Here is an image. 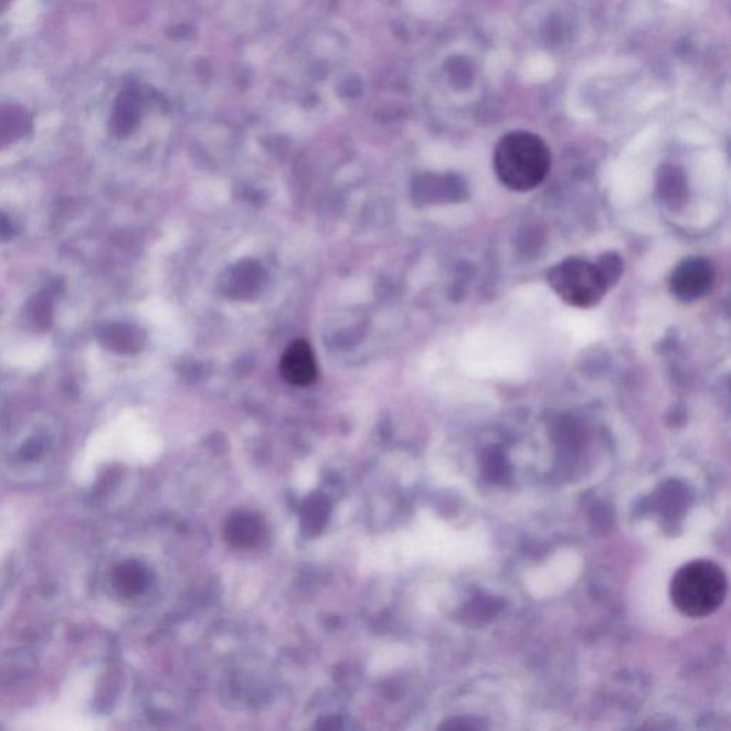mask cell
Listing matches in <instances>:
<instances>
[{
	"label": "cell",
	"instance_id": "cell-1",
	"mask_svg": "<svg viewBox=\"0 0 731 731\" xmlns=\"http://www.w3.org/2000/svg\"><path fill=\"white\" fill-rule=\"evenodd\" d=\"M494 166L497 179L506 189L530 192L548 178L552 153L540 136L515 130L496 145Z\"/></svg>",
	"mask_w": 731,
	"mask_h": 731
},
{
	"label": "cell",
	"instance_id": "cell-2",
	"mask_svg": "<svg viewBox=\"0 0 731 731\" xmlns=\"http://www.w3.org/2000/svg\"><path fill=\"white\" fill-rule=\"evenodd\" d=\"M728 590V578L719 564L711 560H693L672 576L670 597L684 616L703 618L719 611Z\"/></svg>",
	"mask_w": 731,
	"mask_h": 731
},
{
	"label": "cell",
	"instance_id": "cell-3",
	"mask_svg": "<svg viewBox=\"0 0 731 731\" xmlns=\"http://www.w3.org/2000/svg\"><path fill=\"white\" fill-rule=\"evenodd\" d=\"M548 284L564 304L580 309L601 304L611 286L601 266L578 257H569L550 267Z\"/></svg>",
	"mask_w": 731,
	"mask_h": 731
},
{
	"label": "cell",
	"instance_id": "cell-4",
	"mask_svg": "<svg viewBox=\"0 0 731 731\" xmlns=\"http://www.w3.org/2000/svg\"><path fill=\"white\" fill-rule=\"evenodd\" d=\"M279 369L282 378L294 386H310L318 379V363L314 350L305 340H296L286 349Z\"/></svg>",
	"mask_w": 731,
	"mask_h": 731
},
{
	"label": "cell",
	"instance_id": "cell-5",
	"mask_svg": "<svg viewBox=\"0 0 731 731\" xmlns=\"http://www.w3.org/2000/svg\"><path fill=\"white\" fill-rule=\"evenodd\" d=\"M711 284H713V269L708 261H687L672 273V292L684 300L699 299L700 296L708 294Z\"/></svg>",
	"mask_w": 731,
	"mask_h": 731
},
{
	"label": "cell",
	"instance_id": "cell-6",
	"mask_svg": "<svg viewBox=\"0 0 731 731\" xmlns=\"http://www.w3.org/2000/svg\"><path fill=\"white\" fill-rule=\"evenodd\" d=\"M265 520L253 511H236L229 516L226 525H224V538L236 549L255 548L265 539Z\"/></svg>",
	"mask_w": 731,
	"mask_h": 731
},
{
	"label": "cell",
	"instance_id": "cell-7",
	"mask_svg": "<svg viewBox=\"0 0 731 731\" xmlns=\"http://www.w3.org/2000/svg\"><path fill=\"white\" fill-rule=\"evenodd\" d=\"M112 584L121 597L140 596L150 584L149 569L138 560H126L114 569Z\"/></svg>",
	"mask_w": 731,
	"mask_h": 731
}]
</instances>
